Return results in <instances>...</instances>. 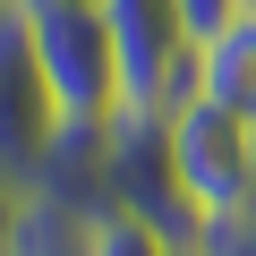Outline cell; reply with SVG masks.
Instances as JSON below:
<instances>
[{"label": "cell", "instance_id": "cell-1", "mask_svg": "<svg viewBox=\"0 0 256 256\" xmlns=\"http://www.w3.org/2000/svg\"><path fill=\"white\" fill-rule=\"evenodd\" d=\"M102 171H111V214L154 222L171 248H196V205L180 188V154H171V111L154 102H120L102 120Z\"/></svg>", "mask_w": 256, "mask_h": 256}, {"label": "cell", "instance_id": "cell-2", "mask_svg": "<svg viewBox=\"0 0 256 256\" xmlns=\"http://www.w3.org/2000/svg\"><path fill=\"white\" fill-rule=\"evenodd\" d=\"M34 34V68L60 102V120H111L120 111V52L94 0H60V9H18Z\"/></svg>", "mask_w": 256, "mask_h": 256}, {"label": "cell", "instance_id": "cell-3", "mask_svg": "<svg viewBox=\"0 0 256 256\" xmlns=\"http://www.w3.org/2000/svg\"><path fill=\"white\" fill-rule=\"evenodd\" d=\"M111 52H120V102L188 111L196 102V43L180 26V0H94Z\"/></svg>", "mask_w": 256, "mask_h": 256}, {"label": "cell", "instance_id": "cell-4", "mask_svg": "<svg viewBox=\"0 0 256 256\" xmlns=\"http://www.w3.org/2000/svg\"><path fill=\"white\" fill-rule=\"evenodd\" d=\"M171 154H180V188L196 205V222H222V214H248L256 205V128L214 111V102H188L171 111Z\"/></svg>", "mask_w": 256, "mask_h": 256}, {"label": "cell", "instance_id": "cell-5", "mask_svg": "<svg viewBox=\"0 0 256 256\" xmlns=\"http://www.w3.org/2000/svg\"><path fill=\"white\" fill-rule=\"evenodd\" d=\"M52 128H60V102H52V86L34 68V34H26L18 9H0V171H9L18 188L34 180Z\"/></svg>", "mask_w": 256, "mask_h": 256}, {"label": "cell", "instance_id": "cell-6", "mask_svg": "<svg viewBox=\"0 0 256 256\" xmlns=\"http://www.w3.org/2000/svg\"><path fill=\"white\" fill-rule=\"evenodd\" d=\"M26 196H52L68 214H111V171H102V120H60L52 146L26 180Z\"/></svg>", "mask_w": 256, "mask_h": 256}, {"label": "cell", "instance_id": "cell-7", "mask_svg": "<svg viewBox=\"0 0 256 256\" xmlns=\"http://www.w3.org/2000/svg\"><path fill=\"white\" fill-rule=\"evenodd\" d=\"M196 102H214V111L256 128V9H239L222 34L196 43Z\"/></svg>", "mask_w": 256, "mask_h": 256}, {"label": "cell", "instance_id": "cell-8", "mask_svg": "<svg viewBox=\"0 0 256 256\" xmlns=\"http://www.w3.org/2000/svg\"><path fill=\"white\" fill-rule=\"evenodd\" d=\"M9 256H94V214H68V205H52V196H26Z\"/></svg>", "mask_w": 256, "mask_h": 256}, {"label": "cell", "instance_id": "cell-9", "mask_svg": "<svg viewBox=\"0 0 256 256\" xmlns=\"http://www.w3.org/2000/svg\"><path fill=\"white\" fill-rule=\"evenodd\" d=\"M94 256H171V239L137 214H94Z\"/></svg>", "mask_w": 256, "mask_h": 256}, {"label": "cell", "instance_id": "cell-10", "mask_svg": "<svg viewBox=\"0 0 256 256\" xmlns=\"http://www.w3.org/2000/svg\"><path fill=\"white\" fill-rule=\"evenodd\" d=\"M196 256H256V205L248 214H222L196 230Z\"/></svg>", "mask_w": 256, "mask_h": 256}, {"label": "cell", "instance_id": "cell-11", "mask_svg": "<svg viewBox=\"0 0 256 256\" xmlns=\"http://www.w3.org/2000/svg\"><path fill=\"white\" fill-rule=\"evenodd\" d=\"M239 9H248V0H180V26H188V43H205V34H222Z\"/></svg>", "mask_w": 256, "mask_h": 256}, {"label": "cell", "instance_id": "cell-12", "mask_svg": "<svg viewBox=\"0 0 256 256\" xmlns=\"http://www.w3.org/2000/svg\"><path fill=\"white\" fill-rule=\"evenodd\" d=\"M18 205H26V188L0 171V256H9V239H18Z\"/></svg>", "mask_w": 256, "mask_h": 256}, {"label": "cell", "instance_id": "cell-13", "mask_svg": "<svg viewBox=\"0 0 256 256\" xmlns=\"http://www.w3.org/2000/svg\"><path fill=\"white\" fill-rule=\"evenodd\" d=\"M9 9H60V0H9Z\"/></svg>", "mask_w": 256, "mask_h": 256}, {"label": "cell", "instance_id": "cell-14", "mask_svg": "<svg viewBox=\"0 0 256 256\" xmlns=\"http://www.w3.org/2000/svg\"><path fill=\"white\" fill-rule=\"evenodd\" d=\"M171 256H196V248H171Z\"/></svg>", "mask_w": 256, "mask_h": 256}, {"label": "cell", "instance_id": "cell-15", "mask_svg": "<svg viewBox=\"0 0 256 256\" xmlns=\"http://www.w3.org/2000/svg\"><path fill=\"white\" fill-rule=\"evenodd\" d=\"M0 9H9V0H0Z\"/></svg>", "mask_w": 256, "mask_h": 256}, {"label": "cell", "instance_id": "cell-16", "mask_svg": "<svg viewBox=\"0 0 256 256\" xmlns=\"http://www.w3.org/2000/svg\"><path fill=\"white\" fill-rule=\"evenodd\" d=\"M248 9H256V0H248Z\"/></svg>", "mask_w": 256, "mask_h": 256}]
</instances>
